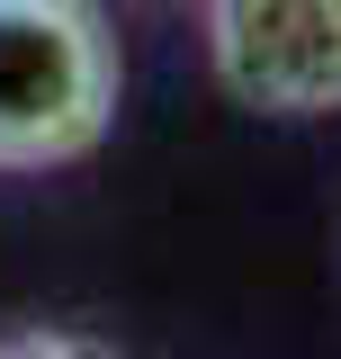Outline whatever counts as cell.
I'll return each instance as SVG.
<instances>
[{"instance_id": "obj_1", "label": "cell", "mask_w": 341, "mask_h": 359, "mask_svg": "<svg viewBox=\"0 0 341 359\" xmlns=\"http://www.w3.org/2000/svg\"><path fill=\"white\" fill-rule=\"evenodd\" d=\"M117 36L90 0H0V171H63L117 126Z\"/></svg>"}, {"instance_id": "obj_2", "label": "cell", "mask_w": 341, "mask_h": 359, "mask_svg": "<svg viewBox=\"0 0 341 359\" xmlns=\"http://www.w3.org/2000/svg\"><path fill=\"white\" fill-rule=\"evenodd\" d=\"M207 54L260 117L341 108V0H207Z\"/></svg>"}, {"instance_id": "obj_3", "label": "cell", "mask_w": 341, "mask_h": 359, "mask_svg": "<svg viewBox=\"0 0 341 359\" xmlns=\"http://www.w3.org/2000/svg\"><path fill=\"white\" fill-rule=\"evenodd\" d=\"M0 359H99L72 332H0Z\"/></svg>"}]
</instances>
